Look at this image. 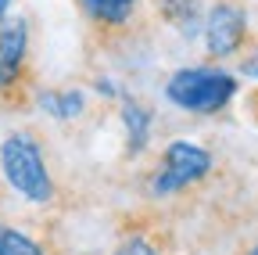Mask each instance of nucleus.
I'll use <instances>...</instances> for the list:
<instances>
[{
  "label": "nucleus",
  "instance_id": "7ed1b4c3",
  "mask_svg": "<svg viewBox=\"0 0 258 255\" xmlns=\"http://www.w3.org/2000/svg\"><path fill=\"white\" fill-rule=\"evenodd\" d=\"M29 93H32L29 18L8 11L0 18V101L8 108H25Z\"/></svg>",
  "mask_w": 258,
  "mask_h": 255
},
{
  "label": "nucleus",
  "instance_id": "9b49d317",
  "mask_svg": "<svg viewBox=\"0 0 258 255\" xmlns=\"http://www.w3.org/2000/svg\"><path fill=\"white\" fill-rule=\"evenodd\" d=\"M111 255H161V251H158V244L147 234H137V237H125Z\"/></svg>",
  "mask_w": 258,
  "mask_h": 255
},
{
  "label": "nucleus",
  "instance_id": "6e6552de",
  "mask_svg": "<svg viewBox=\"0 0 258 255\" xmlns=\"http://www.w3.org/2000/svg\"><path fill=\"white\" fill-rule=\"evenodd\" d=\"M158 11L165 22H172L176 29H183L186 36H194L205 22V8L201 0H158Z\"/></svg>",
  "mask_w": 258,
  "mask_h": 255
},
{
  "label": "nucleus",
  "instance_id": "f257e3e1",
  "mask_svg": "<svg viewBox=\"0 0 258 255\" xmlns=\"http://www.w3.org/2000/svg\"><path fill=\"white\" fill-rule=\"evenodd\" d=\"M237 76L219 65H186L165 79V97L190 115H219L237 97Z\"/></svg>",
  "mask_w": 258,
  "mask_h": 255
},
{
  "label": "nucleus",
  "instance_id": "f03ea898",
  "mask_svg": "<svg viewBox=\"0 0 258 255\" xmlns=\"http://www.w3.org/2000/svg\"><path fill=\"white\" fill-rule=\"evenodd\" d=\"M0 173H4L8 187L15 194H22L25 201H32V205L54 201V176L47 169L40 140L32 133L18 130L11 137H4V144H0Z\"/></svg>",
  "mask_w": 258,
  "mask_h": 255
},
{
  "label": "nucleus",
  "instance_id": "20e7f679",
  "mask_svg": "<svg viewBox=\"0 0 258 255\" xmlns=\"http://www.w3.org/2000/svg\"><path fill=\"white\" fill-rule=\"evenodd\" d=\"M212 173V151L201 144H190V140H172L158 158V169L151 176V190L158 198H169L179 194V190L201 183Z\"/></svg>",
  "mask_w": 258,
  "mask_h": 255
},
{
  "label": "nucleus",
  "instance_id": "0eeeda50",
  "mask_svg": "<svg viewBox=\"0 0 258 255\" xmlns=\"http://www.w3.org/2000/svg\"><path fill=\"white\" fill-rule=\"evenodd\" d=\"M118 115H122V126H125V137H129V151H144L147 147V140H151V108H144L140 101H133V97H122V108H118Z\"/></svg>",
  "mask_w": 258,
  "mask_h": 255
},
{
  "label": "nucleus",
  "instance_id": "ddd939ff",
  "mask_svg": "<svg viewBox=\"0 0 258 255\" xmlns=\"http://www.w3.org/2000/svg\"><path fill=\"white\" fill-rule=\"evenodd\" d=\"M240 255H258V241H251V244H247V248H244Z\"/></svg>",
  "mask_w": 258,
  "mask_h": 255
},
{
  "label": "nucleus",
  "instance_id": "4468645a",
  "mask_svg": "<svg viewBox=\"0 0 258 255\" xmlns=\"http://www.w3.org/2000/svg\"><path fill=\"white\" fill-rule=\"evenodd\" d=\"M8 8H11V0H0V18L8 15Z\"/></svg>",
  "mask_w": 258,
  "mask_h": 255
},
{
  "label": "nucleus",
  "instance_id": "423d86ee",
  "mask_svg": "<svg viewBox=\"0 0 258 255\" xmlns=\"http://www.w3.org/2000/svg\"><path fill=\"white\" fill-rule=\"evenodd\" d=\"M72 4L79 8L83 22L108 43L129 36L140 18V0H72Z\"/></svg>",
  "mask_w": 258,
  "mask_h": 255
},
{
  "label": "nucleus",
  "instance_id": "39448f33",
  "mask_svg": "<svg viewBox=\"0 0 258 255\" xmlns=\"http://www.w3.org/2000/svg\"><path fill=\"white\" fill-rule=\"evenodd\" d=\"M247 36H251V15L240 0H215L205 11L201 40H205L208 61H226V58L240 54Z\"/></svg>",
  "mask_w": 258,
  "mask_h": 255
},
{
  "label": "nucleus",
  "instance_id": "1a4fd4ad",
  "mask_svg": "<svg viewBox=\"0 0 258 255\" xmlns=\"http://www.w3.org/2000/svg\"><path fill=\"white\" fill-rule=\"evenodd\" d=\"M40 108L54 119H76L86 108V93L83 90H47V93H40Z\"/></svg>",
  "mask_w": 258,
  "mask_h": 255
},
{
  "label": "nucleus",
  "instance_id": "f8f14e48",
  "mask_svg": "<svg viewBox=\"0 0 258 255\" xmlns=\"http://www.w3.org/2000/svg\"><path fill=\"white\" fill-rule=\"evenodd\" d=\"M244 76H254V79H258V50H254L251 58H244Z\"/></svg>",
  "mask_w": 258,
  "mask_h": 255
},
{
  "label": "nucleus",
  "instance_id": "9d476101",
  "mask_svg": "<svg viewBox=\"0 0 258 255\" xmlns=\"http://www.w3.org/2000/svg\"><path fill=\"white\" fill-rule=\"evenodd\" d=\"M0 255H47V248L29 237L15 227H8V223H0Z\"/></svg>",
  "mask_w": 258,
  "mask_h": 255
}]
</instances>
